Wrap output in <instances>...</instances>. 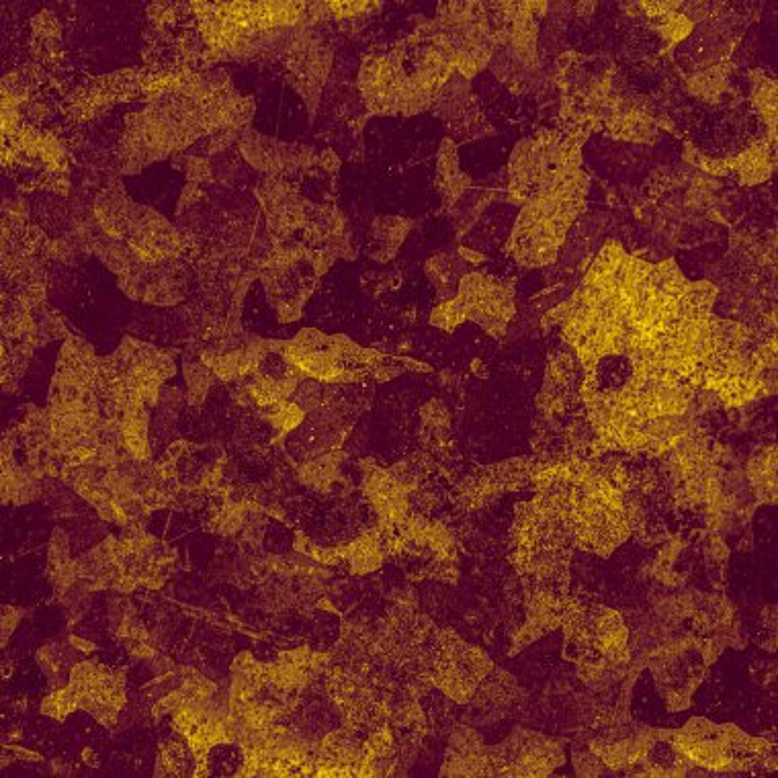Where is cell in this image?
I'll list each match as a JSON object with an SVG mask.
<instances>
[{"instance_id": "16", "label": "cell", "mask_w": 778, "mask_h": 778, "mask_svg": "<svg viewBox=\"0 0 778 778\" xmlns=\"http://www.w3.org/2000/svg\"><path fill=\"white\" fill-rule=\"evenodd\" d=\"M641 7L647 11V15L666 17V15H672V11L682 7V5L680 3H641Z\"/></svg>"}, {"instance_id": "14", "label": "cell", "mask_w": 778, "mask_h": 778, "mask_svg": "<svg viewBox=\"0 0 778 778\" xmlns=\"http://www.w3.org/2000/svg\"><path fill=\"white\" fill-rule=\"evenodd\" d=\"M291 543H293V537L291 533L281 525V523H271L265 531V537H263V545L269 553L273 555H283L291 549Z\"/></svg>"}, {"instance_id": "10", "label": "cell", "mask_w": 778, "mask_h": 778, "mask_svg": "<svg viewBox=\"0 0 778 778\" xmlns=\"http://www.w3.org/2000/svg\"><path fill=\"white\" fill-rule=\"evenodd\" d=\"M770 156H768V146L764 144H754L740 156L727 160V166L731 170L738 172V177L744 185H756L768 179L770 175Z\"/></svg>"}, {"instance_id": "1", "label": "cell", "mask_w": 778, "mask_h": 778, "mask_svg": "<svg viewBox=\"0 0 778 778\" xmlns=\"http://www.w3.org/2000/svg\"><path fill=\"white\" fill-rule=\"evenodd\" d=\"M568 478L572 480L570 521L576 547L609 557L631 533L621 490L602 475L586 471V465L578 471L570 469Z\"/></svg>"}, {"instance_id": "3", "label": "cell", "mask_w": 778, "mask_h": 778, "mask_svg": "<svg viewBox=\"0 0 778 778\" xmlns=\"http://www.w3.org/2000/svg\"><path fill=\"white\" fill-rule=\"evenodd\" d=\"M494 670L492 660L455 633L441 631V652L430 682L457 705H465L473 699L484 678Z\"/></svg>"}, {"instance_id": "2", "label": "cell", "mask_w": 778, "mask_h": 778, "mask_svg": "<svg viewBox=\"0 0 778 778\" xmlns=\"http://www.w3.org/2000/svg\"><path fill=\"white\" fill-rule=\"evenodd\" d=\"M682 756L713 770L750 768L764 744L744 736L736 727H715L705 719H693L672 738Z\"/></svg>"}, {"instance_id": "8", "label": "cell", "mask_w": 778, "mask_h": 778, "mask_svg": "<svg viewBox=\"0 0 778 778\" xmlns=\"http://www.w3.org/2000/svg\"><path fill=\"white\" fill-rule=\"evenodd\" d=\"M158 776H191L197 774V756L187 744V738L179 736L177 729H168L162 733L158 744V760H156Z\"/></svg>"}, {"instance_id": "15", "label": "cell", "mask_w": 778, "mask_h": 778, "mask_svg": "<svg viewBox=\"0 0 778 778\" xmlns=\"http://www.w3.org/2000/svg\"><path fill=\"white\" fill-rule=\"evenodd\" d=\"M660 31H662V35L670 43H678L686 35H690V31H693V23H690V19L680 15V13H672V15L664 17V23L660 25Z\"/></svg>"}, {"instance_id": "7", "label": "cell", "mask_w": 778, "mask_h": 778, "mask_svg": "<svg viewBox=\"0 0 778 778\" xmlns=\"http://www.w3.org/2000/svg\"><path fill=\"white\" fill-rule=\"evenodd\" d=\"M652 746L647 733H607L602 740L592 744V752L611 768H621L629 764H637L647 748Z\"/></svg>"}, {"instance_id": "17", "label": "cell", "mask_w": 778, "mask_h": 778, "mask_svg": "<svg viewBox=\"0 0 778 778\" xmlns=\"http://www.w3.org/2000/svg\"><path fill=\"white\" fill-rule=\"evenodd\" d=\"M461 254L465 256V261H469V263H484V256H480V254H475V252H469V250H461Z\"/></svg>"}, {"instance_id": "13", "label": "cell", "mask_w": 778, "mask_h": 778, "mask_svg": "<svg viewBox=\"0 0 778 778\" xmlns=\"http://www.w3.org/2000/svg\"><path fill=\"white\" fill-rule=\"evenodd\" d=\"M78 707H80V703H78L76 693L72 690V686H66L62 690H56V693H52L46 701H43L41 711H43V715L52 717V719H66Z\"/></svg>"}, {"instance_id": "11", "label": "cell", "mask_w": 778, "mask_h": 778, "mask_svg": "<svg viewBox=\"0 0 778 778\" xmlns=\"http://www.w3.org/2000/svg\"><path fill=\"white\" fill-rule=\"evenodd\" d=\"M774 453H776L774 447L764 449L762 453L752 457L748 465V475L762 502L764 500L774 502L776 496V455Z\"/></svg>"}, {"instance_id": "5", "label": "cell", "mask_w": 778, "mask_h": 778, "mask_svg": "<svg viewBox=\"0 0 778 778\" xmlns=\"http://www.w3.org/2000/svg\"><path fill=\"white\" fill-rule=\"evenodd\" d=\"M465 318L478 322L490 334L500 336L514 314L510 287L486 275H467L461 281L459 297Z\"/></svg>"}, {"instance_id": "4", "label": "cell", "mask_w": 778, "mask_h": 778, "mask_svg": "<svg viewBox=\"0 0 778 778\" xmlns=\"http://www.w3.org/2000/svg\"><path fill=\"white\" fill-rule=\"evenodd\" d=\"M496 776H547L566 762L564 748L541 733L516 729L502 744L488 748Z\"/></svg>"}, {"instance_id": "6", "label": "cell", "mask_w": 778, "mask_h": 778, "mask_svg": "<svg viewBox=\"0 0 778 778\" xmlns=\"http://www.w3.org/2000/svg\"><path fill=\"white\" fill-rule=\"evenodd\" d=\"M443 776H488L492 774L490 754L478 731L471 727H457L447 748Z\"/></svg>"}, {"instance_id": "9", "label": "cell", "mask_w": 778, "mask_h": 778, "mask_svg": "<svg viewBox=\"0 0 778 778\" xmlns=\"http://www.w3.org/2000/svg\"><path fill=\"white\" fill-rule=\"evenodd\" d=\"M246 754L244 748L232 742H220L207 750L199 766H203V776H234L242 772Z\"/></svg>"}, {"instance_id": "12", "label": "cell", "mask_w": 778, "mask_h": 778, "mask_svg": "<svg viewBox=\"0 0 778 778\" xmlns=\"http://www.w3.org/2000/svg\"><path fill=\"white\" fill-rule=\"evenodd\" d=\"M752 103L764 117L768 129H770V142H774V129H776V82L766 78H754V93Z\"/></svg>"}]
</instances>
